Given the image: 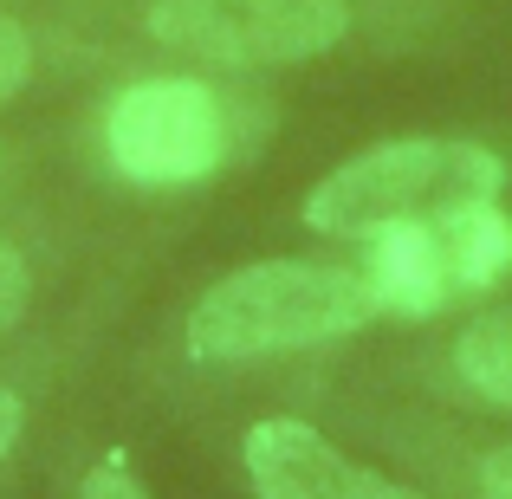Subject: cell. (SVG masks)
<instances>
[{
    "label": "cell",
    "mask_w": 512,
    "mask_h": 499,
    "mask_svg": "<svg viewBox=\"0 0 512 499\" xmlns=\"http://www.w3.org/2000/svg\"><path fill=\"white\" fill-rule=\"evenodd\" d=\"M26 72H33V39H26L7 13H0V104L26 85Z\"/></svg>",
    "instance_id": "obj_11"
},
{
    "label": "cell",
    "mask_w": 512,
    "mask_h": 499,
    "mask_svg": "<svg viewBox=\"0 0 512 499\" xmlns=\"http://www.w3.org/2000/svg\"><path fill=\"white\" fill-rule=\"evenodd\" d=\"M253 499H428L422 487H402L396 474L344 454L331 435H318L299 415H266L240 441Z\"/></svg>",
    "instance_id": "obj_5"
},
{
    "label": "cell",
    "mask_w": 512,
    "mask_h": 499,
    "mask_svg": "<svg viewBox=\"0 0 512 499\" xmlns=\"http://www.w3.org/2000/svg\"><path fill=\"white\" fill-rule=\"evenodd\" d=\"M104 156L137 188H188L227 163V104L201 78H137L104 111Z\"/></svg>",
    "instance_id": "obj_3"
},
{
    "label": "cell",
    "mask_w": 512,
    "mask_h": 499,
    "mask_svg": "<svg viewBox=\"0 0 512 499\" xmlns=\"http://www.w3.org/2000/svg\"><path fill=\"white\" fill-rule=\"evenodd\" d=\"M150 33L201 65H299L350 33V0H156Z\"/></svg>",
    "instance_id": "obj_4"
},
{
    "label": "cell",
    "mask_w": 512,
    "mask_h": 499,
    "mask_svg": "<svg viewBox=\"0 0 512 499\" xmlns=\"http://www.w3.org/2000/svg\"><path fill=\"white\" fill-rule=\"evenodd\" d=\"M78 499H150V487L137 480V467L124 454H104L85 480H78Z\"/></svg>",
    "instance_id": "obj_9"
},
{
    "label": "cell",
    "mask_w": 512,
    "mask_h": 499,
    "mask_svg": "<svg viewBox=\"0 0 512 499\" xmlns=\"http://www.w3.org/2000/svg\"><path fill=\"white\" fill-rule=\"evenodd\" d=\"M363 273H370L383 312H396V318H435L454 299L441 221H402V227L370 234V266Z\"/></svg>",
    "instance_id": "obj_6"
},
{
    "label": "cell",
    "mask_w": 512,
    "mask_h": 499,
    "mask_svg": "<svg viewBox=\"0 0 512 499\" xmlns=\"http://www.w3.org/2000/svg\"><path fill=\"white\" fill-rule=\"evenodd\" d=\"M474 487H480V499H512V441H500V448L480 454Z\"/></svg>",
    "instance_id": "obj_12"
},
{
    "label": "cell",
    "mask_w": 512,
    "mask_h": 499,
    "mask_svg": "<svg viewBox=\"0 0 512 499\" xmlns=\"http://www.w3.org/2000/svg\"><path fill=\"white\" fill-rule=\"evenodd\" d=\"M26 299H33V279H26V260L0 240V331H13L26 318Z\"/></svg>",
    "instance_id": "obj_10"
},
{
    "label": "cell",
    "mask_w": 512,
    "mask_h": 499,
    "mask_svg": "<svg viewBox=\"0 0 512 499\" xmlns=\"http://www.w3.org/2000/svg\"><path fill=\"white\" fill-rule=\"evenodd\" d=\"M454 376L493 409H512V305L474 318L454 337Z\"/></svg>",
    "instance_id": "obj_8"
},
{
    "label": "cell",
    "mask_w": 512,
    "mask_h": 499,
    "mask_svg": "<svg viewBox=\"0 0 512 499\" xmlns=\"http://www.w3.org/2000/svg\"><path fill=\"white\" fill-rule=\"evenodd\" d=\"M383 312L370 273L331 260H253L214 279L188 312L195 363H260L286 350H318L363 331Z\"/></svg>",
    "instance_id": "obj_1"
},
{
    "label": "cell",
    "mask_w": 512,
    "mask_h": 499,
    "mask_svg": "<svg viewBox=\"0 0 512 499\" xmlns=\"http://www.w3.org/2000/svg\"><path fill=\"white\" fill-rule=\"evenodd\" d=\"M441 247H448L454 292H487L512 266V221L493 201H480V208H461L441 221Z\"/></svg>",
    "instance_id": "obj_7"
},
{
    "label": "cell",
    "mask_w": 512,
    "mask_h": 499,
    "mask_svg": "<svg viewBox=\"0 0 512 499\" xmlns=\"http://www.w3.org/2000/svg\"><path fill=\"white\" fill-rule=\"evenodd\" d=\"M20 428H26V402L13 396L7 383H0V461L13 454V441H20Z\"/></svg>",
    "instance_id": "obj_13"
},
{
    "label": "cell",
    "mask_w": 512,
    "mask_h": 499,
    "mask_svg": "<svg viewBox=\"0 0 512 499\" xmlns=\"http://www.w3.org/2000/svg\"><path fill=\"white\" fill-rule=\"evenodd\" d=\"M506 182L500 156L467 137H396L350 156L305 195V227L331 240H370L402 221H448L493 201Z\"/></svg>",
    "instance_id": "obj_2"
}]
</instances>
